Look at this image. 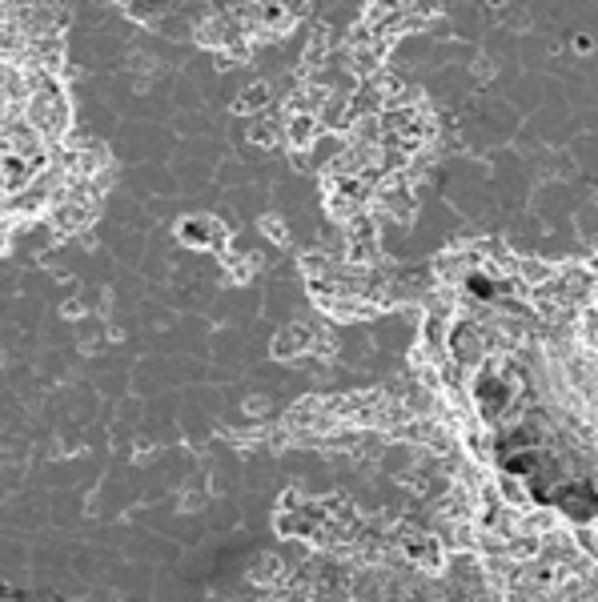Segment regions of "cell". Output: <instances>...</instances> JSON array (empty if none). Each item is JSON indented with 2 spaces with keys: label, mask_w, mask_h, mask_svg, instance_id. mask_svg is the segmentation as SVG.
Here are the masks:
<instances>
[{
  "label": "cell",
  "mask_w": 598,
  "mask_h": 602,
  "mask_svg": "<svg viewBox=\"0 0 598 602\" xmlns=\"http://www.w3.org/2000/svg\"><path fill=\"white\" fill-rule=\"evenodd\" d=\"M181 241L197 245V249H217L225 253V225L213 217H185L181 221Z\"/></svg>",
  "instance_id": "7a4b0ae2"
},
{
  "label": "cell",
  "mask_w": 598,
  "mask_h": 602,
  "mask_svg": "<svg viewBox=\"0 0 598 602\" xmlns=\"http://www.w3.org/2000/svg\"><path fill=\"white\" fill-rule=\"evenodd\" d=\"M402 554H406V558H410L414 566L430 570V574L446 570V546H442V538H438V534H422V530H402Z\"/></svg>",
  "instance_id": "6da1fadb"
},
{
  "label": "cell",
  "mask_w": 598,
  "mask_h": 602,
  "mask_svg": "<svg viewBox=\"0 0 598 602\" xmlns=\"http://www.w3.org/2000/svg\"><path fill=\"white\" fill-rule=\"evenodd\" d=\"M261 229H265L277 245H285V241H289V225H285L281 217H261Z\"/></svg>",
  "instance_id": "ba28073f"
},
{
  "label": "cell",
  "mask_w": 598,
  "mask_h": 602,
  "mask_svg": "<svg viewBox=\"0 0 598 602\" xmlns=\"http://www.w3.org/2000/svg\"><path fill=\"white\" fill-rule=\"evenodd\" d=\"M265 105H269V89H265V85H253V89L241 97V109H245V113H261Z\"/></svg>",
  "instance_id": "52a82bcc"
},
{
  "label": "cell",
  "mask_w": 598,
  "mask_h": 602,
  "mask_svg": "<svg viewBox=\"0 0 598 602\" xmlns=\"http://www.w3.org/2000/svg\"><path fill=\"white\" fill-rule=\"evenodd\" d=\"M277 574H281V562H277V554H265V558H261V562L249 570V578H253V582H261V586H269Z\"/></svg>",
  "instance_id": "8992f818"
},
{
  "label": "cell",
  "mask_w": 598,
  "mask_h": 602,
  "mask_svg": "<svg viewBox=\"0 0 598 602\" xmlns=\"http://www.w3.org/2000/svg\"><path fill=\"white\" fill-rule=\"evenodd\" d=\"M322 137V125L314 113H293V117H281V141H289L293 149H310L314 141Z\"/></svg>",
  "instance_id": "3957f363"
},
{
  "label": "cell",
  "mask_w": 598,
  "mask_h": 602,
  "mask_svg": "<svg viewBox=\"0 0 598 602\" xmlns=\"http://www.w3.org/2000/svg\"><path fill=\"white\" fill-rule=\"evenodd\" d=\"M245 410H249V414H269V402H265V398H249Z\"/></svg>",
  "instance_id": "9c48e42d"
},
{
  "label": "cell",
  "mask_w": 598,
  "mask_h": 602,
  "mask_svg": "<svg viewBox=\"0 0 598 602\" xmlns=\"http://www.w3.org/2000/svg\"><path fill=\"white\" fill-rule=\"evenodd\" d=\"M249 141L261 145V149H273V145L281 141V113H261V117H253Z\"/></svg>",
  "instance_id": "5b68a950"
},
{
  "label": "cell",
  "mask_w": 598,
  "mask_h": 602,
  "mask_svg": "<svg viewBox=\"0 0 598 602\" xmlns=\"http://www.w3.org/2000/svg\"><path fill=\"white\" fill-rule=\"evenodd\" d=\"M310 338H314V330L306 326V322H289L277 338H273V358H297V354H310Z\"/></svg>",
  "instance_id": "277c9868"
}]
</instances>
